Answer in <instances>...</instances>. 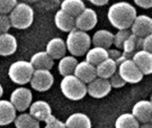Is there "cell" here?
Returning <instances> with one entry per match:
<instances>
[{"instance_id":"cell-1","label":"cell","mask_w":152,"mask_h":128,"mask_svg":"<svg viewBox=\"0 0 152 128\" xmlns=\"http://www.w3.org/2000/svg\"><path fill=\"white\" fill-rule=\"evenodd\" d=\"M137 15L135 7L128 2L121 1L111 4L107 12L110 23L117 29H130Z\"/></svg>"},{"instance_id":"cell-2","label":"cell","mask_w":152,"mask_h":128,"mask_svg":"<svg viewBox=\"0 0 152 128\" xmlns=\"http://www.w3.org/2000/svg\"><path fill=\"white\" fill-rule=\"evenodd\" d=\"M67 39L65 41L67 51L75 57L83 56L86 54L87 50L91 47V37L87 32L74 28L72 30L68 32Z\"/></svg>"},{"instance_id":"cell-3","label":"cell","mask_w":152,"mask_h":128,"mask_svg":"<svg viewBox=\"0 0 152 128\" xmlns=\"http://www.w3.org/2000/svg\"><path fill=\"white\" fill-rule=\"evenodd\" d=\"M60 88L62 94L72 102L80 101L87 94L86 84L77 78L74 74L62 77Z\"/></svg>"},{"instance_id":"cell-4","label":"cell","mask_w":152,"mask_h":128,"mask_svg":"<svg viewBox=\"0 0 152 128\" xmlns=\"http://www.w3.org/2000/svg\"><path fill=\"white\" fill-rule=\"evenodd\" d=\"M9 13L12 27L17 29H27L34 21V10L25 2L17 3Z\"/></svg>"},{"instance_id":"cell-5","label":"cell","mask_w":152,"mask_h":128,"mask_svg":"<svg viewBox=\"0 0 152 128\" xmlns=\"http://www.w3.org/2000/svg\"><path fill=\"white\" fill-rule=\"evenodd\" d=\"M35 69L28 61H16L12 62L8 69V77L12 82L19 86H24L29 83Z\"/></svg>"},{"instance_id":"cell-6","label":"cell","mask_w":152,"mask_h":128,"mask_svg":"<svg viewBox=\"0 0 152 128\" xmlns=\"http://www.w3.org/2000/svg\"><path fill=\"white\" fill-rule=\"evenodd\" d=\"M118 72L126 84H137L141 82L144 77L131 58L124 60L118 65Z\"/></svg>"},{"instance_id":"cell-7","label":"cell","mask_w":152,"mask_h":128,"mask_svg":"<svg viewBox=\"0 0 152 128\" xmlns=\"http://www.w3.org/2000/svg\"><path fill=\"white\" fill-rule=\"evenodd\" d=\"M54 77L49 69H35L29 80L31 88L37 92H46L53 86Z\"/></svg>"},{"instance_id":"cell-8","label":"cell","mask_w":152,"mask_h":128,"mask_svg":"<svg viewBox=\"0 0 152 128\" xmlns=\"http://www.w3.org/2000/svg\"><path fill=\"white\" fill-rule=\"evenodd\" d=\"M33 100V94L30 91V89L20 86L15 88L11 95H10V102L16 110V111L23 112L27 110L31 104Z\"/></svg>"},{"instance_id":"cell-9","label":"cell","mask_w":152,"mask_h":128,"mask_svg":"<svg viewBox=\"0 0 152 128\" xmlns=\"http://www.w3.org/2000/svg\"><path fill=\"white\" fill-rule=\"evenodd\" d=\"M111 86L109 79L96 77L94 80L86 84L87 94L94 99H102L111 92Z\"/></svg>"},{"instance_id":"cell-10","label":"cell","mask_w":152,"mask_h":128,"mask_svg":"<svg viewBox=\"0 0 152 128\" xmlns=\"http://www.w3.org/2000/svg\"><path fill=\"white\" fill-rule=\"evenodd\" d=\"M98 23L97 12L92 9L86 7L77 16L75 17V26L83 31H90L95 28Z\"/></svg>"},{"instance_id":"cell-11","label":"cell","mask_w":152,"mask_h":128,"mask_svg":"<svg viewBox=\"0 0 152 128\" xmlns=\"http://www.w3.org/2000/svg\"><path fill=\"white\" fill-rule=\"evenodd\" d=\"M129 29L139 37L152 34V19L146 14H137Z\"/></svg>"},{"instance_id":"cell-12","label":"cell","mask_w":152,"mask_h":128,"mask_svg":"<svg viewBox=\"0 0 152 128\" xmlns=\"http://www.w3.org/2000/svg\"><path fill=\"white\" fill-rule=\"evenodd\" d=\"M132 114L140 124L151 123L152 103L149 100L138 101L133 107Z\"/></svg>"},{"instance_id":"cell-13","label":"cell","mask_w":152,"mask_h":128,"mask_svg":"<svg viewBox=\"0 0 152 128\" xmlns=\"http://www.w3.org/2000/svg\"><path fill=\"white\" fill-rule=\"evenodd\" d=\"M134 62L142 71L144 76H149L152 73V53L140 49L136 51L132 58Z\"/></svg>"},{"instance_id":"cell-14","label":"cell","mask_w":152,"mask_h":128,"mask_svg":"<svg viewBox=\"0 0 152 128\" xmlns=\"http://www.w3.org/2000/svg\"><path fill=\"white\" fill-rule=\"evenodd\" d=\"M73 74L85 84H88L97 77L95 66L86 61L77 62Z\"/></svg>"},{"instance_id":"cell-15","label":"cell","mask_w":152,"mask_h":128,"mask_svg":"<svg viewBox=\"0 0 152 128\" xmlns=\"http://www.w3.org/2000/svg\"><path fill=\"white\" fill-rule=\"evenodd\" d=\"M28 113L39 122H45L53 114L50 104L43 100H38L34 102H31L28 107Z\"/></svg>"},{"instance_id":"cell-16","label":"cell","mask_w":152,"mask_h":128,"mask_svg":"<svg viewBox=\"0 0 152 128\" xmlns=\"http://www.w3.org/2000/svg\"><path fill=\"white\" fill-rule=\"evenodd\" d=\"M18 48V42L16 37L9 33L0 34V56L7 57L12 55Z\"/></svg>"},{"instance_id":"cell-17","label":"cell","mask_w":152,"mask_h":128,"mask_svg":"<svg viewBox=\"0 0 152 128\" xmlns=\"http://www.w3.org/2000/svg\"><path fill=\"white\" fill-rule=\"evenodd\" d=\"M45 52L53 59L59 60L67 53L65 41L61 37H53L48 41L45 47Z\"/></svg>"},{"instance_id":"cell-18","label":"cell","mask_w":152,"mask_h":128,"mask_svg":"<svg viewBox=\"0 0 152 128\" xmlns=\"http://www.w3.org/2000/svg\"><path fill=\"white\" fill-rule=\"evenodd\" d=\"M54 23L57 29L62 32H69L76 28L75 17L66 12L62 9H60L56 12L54 15Z\"/></svg>"},{"instance_id":"cell-19","label":"cell","mask_w":152,"mask_h":128,"mask_svg":"<svg viewBox=\"0 0 152 128\" xmlns=\"http://www.w3.org/2000/svg\"><path fill=\"white\" fill-rule=\"evenodd\" d=\"M29 62L33 66L35 69H49L53 67L54 61L53 59L45 52V51H40L36 53H34L30 60Z\"/></svg>"},{"instance_id":"cell-20","label":"cell","mask_w":152,"mask_h":128,"mask_svg":"<svg viewBox=\"0 0 152 128\" xmlns=\"http://www.w3.org/2000/svg\"><path fill=\"white\" fill-rule=\"evenodd\" d=\"M17 111L9 100L0 99V126H8L13 123Z\"/></svg>"},{"instance_id":"cell-21","label":"cell","mask_w":152,"mask_h":128,"mask_svg":"<svg viewBox=\"0 0 152 128\" xmlns=\"http://www.w3.org/2000/svg\"><path fill=\"white\" fill-rule=\"evenodd\" d=\"M113 37L114 34L111 31L108 29H99L94 34L91 42L94 46L109 49L113 45Z\"/></svg>"},{"instance_id":"cell-22","label":"cell","mask_w":152,"mask_h":128,"mask_svg":"<svg viewBox=\"0 0 152 128\" xmlns=\"http://www.w3.org/2000/svg\"><path fill=\"white\" fill-rule=\"evenodd\" d=\"M65 127L91 128L92 121L90 118L82 112H76L71 114L64 122Z\"/></svg>"},{"instance_id":"cell-23","label":"cell","mask_w":152,"mask_h":128,"mask_svg":"<svg viewBox=\"0 0 152 128\" xmlns=\"http://www.w3.org/2000/svg\"><path fill=\"white\" fill-rule=\"evenodd\" d=\"M95 68L97 77L106 79H109L118 70V65L116 61L109 57L96 65Z\"/></svg>"},{"instance_id":"cell-24","label":"cell","mask_w":152,"mask_h":128,"mask_svg":"<svg viewBox=\"0 0 152 128\" xmlns=\"http://www.w3.org/2000/svg\"><path fill=\"white\" fill-rule=\"evenodd\" d=\"M141 43H142V37H136L134 34H130L128 37L125 40L123 45H122V53L126 57L127 59L132 58L133 54L141 49Z\"/></svg>"},{"instance_id":"cell-25","label":"cell","mask_w":152,"mask_h":128,"mask_svg":"<svg viewBox=\"0 0 152 128\" xmlns=\"http://www.w3.org/2000/svg\"><path fill=\"white\" fill-rule=\"evenodd\" d=\"M86 61L89 63L96 66L105 59L109 57L108 49L100 46H94L93 48H89L86 53Z\"/></svg>"},{"instance_id":"cell-26","label":"cell","mask_w":152,"mask_h":128,"mask_svg":"<svg viewBox=\"0 0 152 128\" xmlns=\"http://www.w3.org/2000/svg\"><path fill=\"white\" fill-rule=\"evenodd\" d=\"M58 63V71L61 76L64 77L67 75L73 74L76 65L77 64V60L73 55H64Z\"/></svg>"},{"instance_id":"cell-27","label":"cell","mask_w":152,"mask_h":128,"mask_svg":"<svg viewBox=\"0 0 152 128\" xmlns=\"http://www.w3.org/2000/svg\"><path fill=\"white\" fill-rule=\"evenodd\" d=\"M13 124L17 128H39L40 123L29 113L22 112L20 115H16Z\"/></svg>"},{"instance_id":"cell-28","label":"cell","mask_w":152,"mask_h":128,"mask_svg":"<svg viewBox=\"0 0 152 128\" xmlns=\"http://www.w3.org/2000/svg\"><path fill=\"white\" fill-rule=\"evenodd\" d=\"M85 8L86 4L83 0H63L61 4V9L74 17L77 16Z\"/></svg>"},{"instance_id":"cell-29","label":"cell","mask_w":152,"mask_h":128,"mask_svg":"<svg viewBox=\"0 0 152 128\" xmlns=\"http://www.w3.org/2000/svg\"><path fill=\"white\" fill-rule=\"evenodd\" d=\"M140 123L132 113H123L115 121L117 128H139Z\"/></svg>"},{"instance_id":"cell-30","label":"cell","mask_w":152,"mask_h":128,"mask_svg":"<svg viewBox=\"0 0 152 128\" xmlns=\"http://www.w3.org/2000/svg\"><path fill=\"white\" fill-rule=\"evenodd\" d=\"M131 34V31L129 29H118V32L114 34L113 37V45L118 49H122V45L125 42V40L128 37V36Z\"/></svg>"},{"instance_id":"cell-31","label":"cell","mask_w":152,"mask_h":128,"mask_svg":"<svg viewBox=\"0 0 152 128\" xmlns=\"http://www.w3.org/2000/svg\"><path fill=\"white\" fill-rule=\"evenodd\" d=\"M109 81L110 83V86L112 88H122L126 85V82L121 78L118 70L109 78Z\"/></svg>"},{"instance_id":"cell-32","label":"cell","mask_w":152,"mask_h":128,"mask_svg":"<svg viewBox=\"0 0 152 128\" xmlns=\"http://www.w3.org/2000/svg\"><path fill=\"white\" fill-rule=\"evenodd\" d=\"M108 54H109V58L114 60L117 63V65H118L121 61H123L124 60L127 59L126 57H125V55L122 53V52L120 51V49H112V48H109L108 49Z\"/></svg>"},{"instance_id":"cell-33","label":"cell","mask_w":152,"mask_h":128,"mask_svg":"<svg viewBox=\"0 0 152 128\" xmlns=\"http://www.w3.org/2000/svg\"><path fill=\"white\" fill-rule=\"evenodd\" d=\"M16 4L17 0H0V13L8 14Z\"/></svg>"},{"instance_id":"cell-34","label":"cell","mask_w":152,"mask_h":128,"mask_svg":"<svg viewBox=\"0 0 152 128\" xmlns=\"http://www.w3.org/2000/svg\"><path fill=\"white\" fill-rule=\"evenodd\" d=\"M11 28H12V24L9 15L0 13V34L8 32Z\"/></svg>"},{"instance_id":"cell-35","label":"cell","mask_w":152,"mask_h":128,"mask_svg":"<svg viewBox=\"0 0 152 128\" xmlns=\"http://www.w3.org/2000/svg\"><path fill=\"white\" fill-rule=\"evenodd\" d=\"M45 127L46 128H63L65 127L64 122L58 119L56 117H54L53 114L45 121Z\"/></svg>"},{"instance_id":"cell-36","label":"cell","mask_w":152,"mask_h":128,"mask_svg":"<svg viewBox=\"0 0 152 128\" xmlns=\"http://www.w3.org/2000/svg\"><path fill=\"white\" fill-rule=\"evenodd\" d=\"M141 49L152 53V34L142 37Z\"/></svg>"},{"instance_id":"cell-37","label":"cell","mask_w":152,"mask_h":128,"mask_svg":"<svg viewBox=\"0 0 152 128\" xmlns=\"http://www.w3.org/2000/svg\"><path fill=\"white\" fill-rule=\"evenodd\" d=\"M134 4L142 9H150L152 7V0H134Z\"/></svg>"},{"instance_id":"cell-38","label":"cell","mask_w":152,"mask_h":128,"mask_svg":"<svg viewBox=\"0 0 152 128\" xmlns=\"http://www.w3.org/2000/svg\"><path fill=\"white\" fill-rule=\"evenodd\" d=\"M92 4L96 5V6H103L106 5L110 0H88Z\"/></svg>"},{"instance_id":"cell-39","label":"cell","mask_w":152,"mask_h":128,"mask_svg":"<svg viewBox=\"0 0 152 128\" xmlns=\"http://www.w3.org/2000/svg\"><path fill=\"white\" fill-rule=\"evenodd\" d=\"M3 94H4V88H3V86L0 84V99L2 98Z\"/></svg>"},{"instance_id":"cell-40","label":"cell","mask_w":152,"mask_h":128,"mask_svg":"<svg viewBox=\"0 0 152 128\" xmlns=\"http://www.w3.org/2000/svg\"><path fill=\"white\" fill-rule=\"evenodd\" d=\"M38 0H22V2H25V3H28V4H31V3H35Z\"/></svg>"}]
</instances>
